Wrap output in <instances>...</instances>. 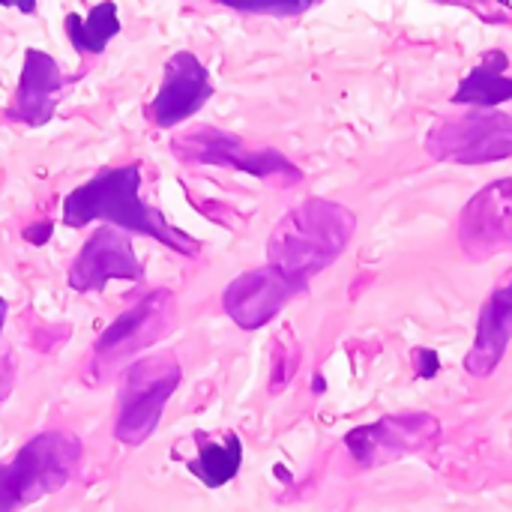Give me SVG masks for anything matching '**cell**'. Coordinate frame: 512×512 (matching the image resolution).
Returning <instances> with one entry per match:
<instances>
[{
  "label": "cell",
  "instance_id": "cell-1",
  "mask_svg": "<svg viewBox=\"0 0 512 512\" xmlns=\"http://www.w3.org/2000/svg\"><path fill=\"white\" fill-rule=\"evenodd\" d=\"M354 231V210L327 198H309L291 207L273 228L267 243V261L273 270H279L285 279L306 291L318 273H324L342 258V252L354 240Z\"/></svg>",
  "mask_w": 512,
  "mask_h": 512
},
{
  "label": "cell",
  "instance_id": "cell-8",
  "mask_svg": "<svg viewBox=\"0 0 512 512\" xmlns=\"http://www.w3.org/2000/svg\"><path fill=\"white\" fill-rule=\"evenodd\" d=\"M459 246L471 261L512 249V177L483 186L459 219Z\"/></svg>",
  "mask_w": 512,
  "mask_h": 512
},
{
  "label": "cell",
  "instance_id": "cell-21",
  "mask_svg": "<svg viewBox=\"0 0 512 512\" xmlns=\"http://www.w3.org/2000/svg\"><path fill=\"white\" fill-rule=\"evenodd\" d=\"M3 321H6V300L0 297V330H3Z\"/></svg>",
  "mask_w": 512,
  "mask_h": 512
},
{
  "label": "cell",
  "instance_id": "cell-18",
  "mask_svg": "<svg viewBox=\"0 0 512 512\" xmlns=\"http://www.w3.org/2000/svg\"><path fill=\"white\" fill-rule=\"evenodd\" d=\"M414 369H417V378L432 381L438 375V369H441V360H438V354L432 348H417L414 351Z\"/></svg>",
  "mask_w": 512,
  "mask_h": 512
},
{
  "label": "cell",
  "instance_id": "cell-11",
  "mask_svg": "<svg viewBox=\"0 0 512 512\" xmlns=\"http://www.w3.org/2000/svg\"><path fill=\"white\" fill-rule=\"evenodd\" d=\"M297 294H303L300 285H294L291 279H285L279 270L267 267H255L243 276H237L225 294H222V306L228 312V318L240 327V330H261L267 327Z\"/></svg>",
  "mask_w": 512,
  "mask_h": 512
},
{
  "label": "cell",
  "instance_id": "cell-4",
  "mask_svg": "<svg viewBox=\"0 0 512 512\" xmlns=\"http://www.w3.org/2000/svg\"><path fill=\"white\" fill-rule=\"evenodd\" d=\"M180 387V363L174 354H156L129 366L120 390V414L114 438L126 447H138L159 429L162 411Z\"/></svg>",
  "mask_w": 512,
  "mask_h": 512
},
{
  "label": "cell",
  "instance_id": "cell-7",
  "mask_svg": "<svg viewBox=\"0 0 512 512\" xmlns=\"http://www.w3.org/2000/svg\"><path fill=\"white\" fill-rule=\"evenodd\" d=\"M438 438H441V423L432 414H399L348 432L345 447L360 468H375L402 459L408 453L429 450Z\"/></svg>",
  "mask_w": 512,
  "mask_h": 512
},
{
  "label": "cell",
  "instance_id": "cell-14",
  "mask_svg": "<svg viewBox=\"0 0 512 512\" xmlns=\"http://www.w3.org/2000/svg\"><path fill=\"white\" fill-rule=\"evenodd\" d=\"M512 339V273L498 282V288L483 303L480 321H477V339L474 348L465 357V369L474 378H489L501 366Z\"/></svg>",
  "mask_w": 512,
  "mask_h": 512
},
{
  "label": "cell",
  "instance_id": "cell-19",
  "mask_svg": "<svg viewBox=\"0 0 512 512\" xmlns=\"http://www.w3.org/2000/svg\"><path fill=\"white\" fill-rule=\"evenodd\" d=\"M240 12H264V15H300V12H306L309 9V3H288V6H237Z\"/></svg>",
  "mask_w": 512,
  "mask_h": 512
},
{
  "label": "cell",
  "instance_id": "cell-13",
  "mask_svg": "<svg viewBox=\"0 0 512 512\" xmlns=\"http://www.w3.org/2000/svg\"><path fill=\"white\" fill-rule=\"evenodd\" d=\"M63 72L57 66V60L39 48H27L24 51V69L18 78V90L12 105L6 108V117L15 123H27V126H42L54 117L57 108V93L63 87Z\"/></svg>",
  "mask_w": 512,
  "mask_h": 512
},
{
  "label": "cell",
  "instance_id": "cell-6",
  "mask_svg": "<svg viewBox=\"0 0 512 512\" xmlns=\"http://www.w3.org/2000/svg\"><path fill=\"white\" fill-rule=\"evenodd\" d=\"M426 150L438 162L489 165L512 156V117L495 108H471L432 126Z\"/></svg>",
  "mask_w": 512,
  "mask_h": 512
},
{
  "label": "cell",
  "instance_id": "cell-3",
  "mask_svg": "<svg viewBox=\"0 0 512 512\" xmlns=\"http://www.w3.org/2000/svg\"><path fill=\"white\" fill-rule=\"evenodd\" d=\"M81 453V441L63 429L30 438L9 465H0V512L24 510L63 489L72 480Z\"/></svg>",
  "mask_w": 512,
  "mask_h": 512
},
{
  "label": "cell",
  "instance_id": "cell-16",
  "mask_svg": "<svg viewBox=\"0 0 512 512\" xmlns=\"http://www.w3.org/2000/svg\"><path fill=\"white\" fill-rule=\"evenodd\" d=\"M198 456L186 462V468L207 486V489H222L231 483L240 468H243V441L237 435H228L225 444H210L198 438Z\"/></svg>",
  "mask_w": 512,
  "mask_h": 512
},
{
  "label": "cell",
  "instance_id": "cell-5",
  "mask_svg": "<svg viewBox=\"0 0 512 512\" xmlns=\"http://www.w3.org/2000/svg\"><path fill=\"white\" fill-rule=\"evenodd\" d=\"M171 150L180 162L189 165H222L234 171H246L261 180H276L282 186H294L303 180V171L285 159L273 147H249L243 138L213 129V126H198L171 141Z\"/></svg>",
  "mask_w": 512,
  "mask_h": 512
},
{
  "label": "cell",
  "instance_id": "cell-17",
  "mask_svg": "<svg viewBox=\"0 0 512 512\" xmlns=\"http://www.w3.org/2000/svg\"><path fill=\"white\" fill-rule=\"evenodd\" d=\"M117 33H120V15L114 3H99L84 18L78 12L66 15V36L78 54H102L111 36Z\"/></svg>",
  "mask_w": 512,
  "mask_h": 512
},
{
  "label": "cell",
  "instance_id": "cell-9",
  "mask_svg": "<svg viewBox=\"0 0 512 512\" xmlns=\"http://www.w3.org/2000/svg\"><path fill=\"white\" fill-rule=\"evenodd\" d=\"M177 318V303L168 288H159L147 294L141 303L126 309L93 345V354L99 360H126L150 345H156Z\"/></svg>",
  "mask_w": 512,
  "mask_h": 512
},
{
  "label": "cell",
  "instance_id": "cell-15",
  "mask_svg": "<svg viewBox=\"0 0 512 512\" xmlns=\"http://www.w3.org/2000/svg\"><path fill=\"white\" fill-rule=\"evenodd\" d=\"M510 57L504 51H489L480 66H474L465 81L459 84L453 102L456 105H477V108H495L512 99V78L507 75Z\"/></svg>",
  "mask_w": 512,
  "mask_h": 512
},
{
  "label": "cell",
  "instance_id": "cell-20",
  "mask_svg": "<svg viewBox=\"0 0 512 512\" xmlns=\"http://www.w3.org/2000/svg\"><path fill=\"white\" fill-rule=\"evenodd\" d=\"M48 237H51V222H36V225H30V228L24 231V240H30L33 246L45 243Z\"/></svg>",
  "mask_w": 512,
  "mask_h": 512
},
{
  "label": "cell",
  "instance_id": "cell-2",
  "mask_svg": "<svg viewBox=\"0 0 512 512\" xmlns=\"http://www.w3.org/2000/svg\"><path fill=\"white\" fill-rule=\"evenodd\" d=\"M96 219L111 222V228L144 234L180 255H198V240L171 228L165 216L141 201V165L105 168L84 186L72 189L63 201V222L69 228H84Z\"/></svg>",
  "mask_w": 512,
  "mask_h": 512
},
{
  "label": "cell",
  "instance_id": "cell-12",
  "mask_svg": "<svg viewBox=\"0 0 512 512\" xmlns=\"http://www.w3.org/2000/svg\"><path fill=\"white\" fill-rule=\"evenodd\" d=\"M213 96V81L207 66L192 51H177L165 63L159 93L150 102V120L162 129L177 126L198 114Z\"/></svg>",
  "mask_w": 512,
  "mask_h": 512
},
{
  "label": "cell",
  "instance_id": "cell-10",
  "mask_svg": "<svg viewBox=\"0 0 512 512\" xmlns=\"http://www.w3.org/2000/svg\"><path fill=\"white\" fill-rule=\"evenodd\" d=\"M111 279H144V267L135 258L132 240L120 231V228H99L93 231V237L81 246V252L75 255L66 282L72 291H102Z\"/></svg>",
  "mask_w": 512,
  "mask_h": 512
}]
</instances>
